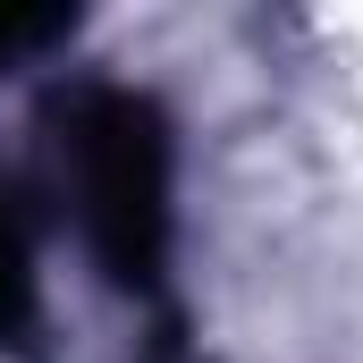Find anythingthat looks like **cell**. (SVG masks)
I'll return each mask as SVG.
<instances>
[{
	"mask_svg": "<svg viewBox=\"0 0 363 363\" xmlns=\"http://www.w3.org/2000/svg\"><path fill=\"white\" fill-rule=\"evenodd\" d=\"M60 169L101 279L118 296H161L178 237V144L161 101L135 85H77L60 101Z\"/></svg>",
	"mask_w": 363,
	"mask_h": 363,
	"instance_id": "1",
	"label": "cell"
},
{
	"mask_svg": "<svg viewBox=\"0 0 363 363\" xmlns=\"http://www.w3.org/2000/svg\"><path fill=\"white\" fill-rule=\"evenodd\" d=\"M60 34H68L60 9H0V68L26 60V51H43V43H60Z\"/></svg>",
	"mask_w": 363,
	"mask_h": 363,
	"instance_id": "3",
	"label": "cell"
},
{
	"mask_svg": "<svg viewBox=\"0 0 363 363\" xmlns=\"http://www.w3.org/2000/svg\"><path fill=\"white\" fill-rule=\"evenodd\" d=\"M34 321H43V304H34V228H26L17 194L0 186V347L26 355Z\"/></svg>",
	"mask_w": 363,
	"mask_h": 363,
	"instance_id": "2",
	"label": "cell"
}]
</instances>
